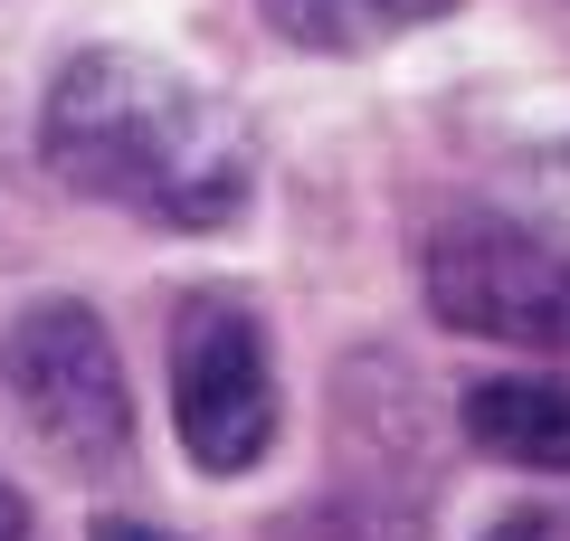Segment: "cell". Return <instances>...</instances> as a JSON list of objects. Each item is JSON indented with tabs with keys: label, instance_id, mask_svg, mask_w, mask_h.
<instances>
[{
	"label": "cell",
	"instance_id": "obj_10",
	"mask_svg": "<svg viewBox=\"0 0 570 541\" xmlns=\"http://www.w3.org/2000/svg\"><path fill=\"white\" fill-rule=\"evenodd\" d=\"M96 541H171V532H153V522H96Z\"/></svg>",
	"mask_w": 570,
	"mask_h": 541
},
{
	"label": "cell",
	"instance_id": "obj_6",
	"mask_svg": "<svg viewBox=\"0 0 570 541\" xmlns=\"http://www.w3.org/2000/svg\"><path fill=\"white\" fill-rule=\"evenodd\" d=\"M266 20L285 29L295 48H324V58H362V48H390L409 29L448 20L456 0H257Z\"/></svg>",
	"mask_w": 570,
	"mask_h": 541
},
{
	"label": "cell",
	"instance_id": "obj_1",
	"mask_svg": "<svg viewBox=\"0 0 570 541\" xmlns=\"http://www.w3.org/2000/svg\"><path fill=\"white\" fill-rule=\"evenodd\" d=\"M39 153L67 190L153 228H228L257 190L247 115L190 67L142 48H86L39 105Z\"/></svg>",
	"mask_w": 570,
	"mask_h": 541
},
{
	"label": "cell",
	"instance_id": "obj_2",
	"mask_svg": "<svg viewBox=\"0 0 570 541\" xmlns=\"http://www.w3.org/2000/svg\"><path fill=\"white\" fill-rule=\"evenodd\" d=\"M419 276L448 333L513 342V352H570V247L542 228L456 209L428 228Z\"/></svg>",
	"mask_w": 570,
	"mask_h": 541
},
{
	"label": "cell",
	"instance_id": "obj_3",
	"mask_svg": "<svg viewBox=\"0 0 570 541\" xmlns=\"http://www.w3.org/2000/svg\"><path fill=\"white\" fill-rule=\"evenodd\" d=\"M171 419L200 475H247L276 446V352L238 295H190L171 314Z\"/></svg>",
	"mask_w": 570,
	"mask_h": 541
},
{
	"label": "cell",
	"instance_id": "obj_4",
	"mask_svg": "<svg viewBox=\"0 0 570 541\" xmlns=\"http://www.w3.org/2000/svg\"><path fill=\"white\" fill-rule=\"evenodd\" d=\"M0 371H10V390H20L29 427H39L67 465H86V475H96V465H124V456H134L124 361H115L105 323L86 314L77 295L29 304V314L10 323V342H0Z\"/></svg>",
	"mask_w": 570,
	"mask_h": 541
},
{
	"label": "cell",
	"instance_id": "obj_7",
	"mask_svg": "<svg viewBox=\"0 0 570 541\" xmlns=\"http://www.w3.org/2000/svg\"><path fill=\"white\" fill-rule=\"evenodd\" d=\"M276 541H419V532H400L390 513H362V503H305L276 522Z\"/></svg>",
	"mask_w": 570,
	"mask_h": 541
},
{
	"label": "cell",
	"instance_id": "obj_9",
	"mask_svg": "<svg viewBox=\"0 0 570 541\" xmlns=\"http://www.w3.org/2000/svg\"><path fill=\"white\" fill-rule=\"evenodd\" d=\"M0 541H29V503L10 494V484H0Z\"/></svg>",
	"mask_w": 570,
	"mask_h": 541
},
{
	"label": "cell",
	"instance_id": "obj_5",
	"mask_svg": "<svg viewBox=\"0 0 570 541\" xmlns=\"http://www.w3.org/2000/svg\"><path fill=\"white\" fill-rule=\"evenodd\" d=\"M466 437L504 465H570V381H475Z\"/></svg>",
	"mask_w": 570,
	"mask_h": 541
},
{
	"label": "cell",
	"instance_id": "obj_8",
	"mask_svg": "<svg viewBox=\"0 0 570 541\" xmlns=\"http://www.w3.org/2000/svg\"><path fill=\"white\" fill-rule=\"evenodd\" d=\"M485 541H570V522H561V513H532V503H523V513H504Z\"/></svg>",
	"mask_w": 570,
	"mask_h": 541
}]
</instances>
